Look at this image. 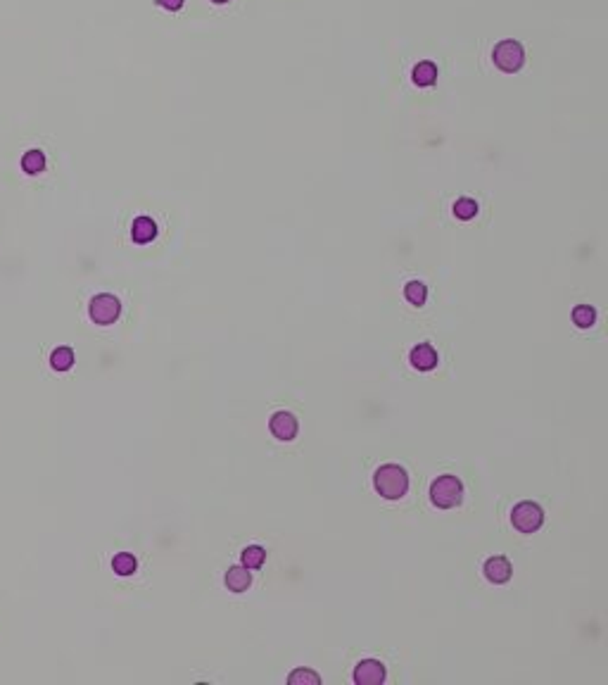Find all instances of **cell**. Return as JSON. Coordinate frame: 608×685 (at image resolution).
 Instances as JSON below:
<instances>
[{
    "mask_svg": "<svg viewBox=\"0 0 608 685\" xmlns=\"http://www.w3.org/2000/svg\"><path fill=\"white\" fill-rule=\"evenodd\" d=\"M430 500L439 509H451L463 500V485L456 476H439L430 483Z\"/></svg>",
    "mask_w": 608,
    "mask_h": 685,
    "instance_id": "3",
    "label": "cell"
},
{
    "mask_svg": "<svg viewBox=\"0 0 608 685\" xmlns=\"http://www.w3.org/2000/svg\"><path fill=\"white\" fill-rule=\"evenodd\" d=\"M454 214L463 221L473 219L475 214H478V202H475L473 198H459V200L454 202Z\"/></svg>",
    "mask_w": 608,
    "mask_h": 685,
    "instance_id": "19",
    "label": "cell"
},
{
    "mask_svg": "<svg viewBox=\"0 0 608 685\" xmlns=\"http://www.w3.org/2000/svg\"><path fill=\"white\" fill-rule=\"evenodd\" d=\"M492 60H495L499 71H504V74H516V71H521V67L525 64V48L514 39H504V41H499L495 46V50H492Z\"/></svg>",
    "mask_w": 608,
    "mask_h": 685,
    "instance_id": "2",
    "label": "cell"
},
{
    "mask_svg": "<svg viewBox=\"0 0 608 685\" xmlns=\"http://www.w3.org/2000/svg\"><path fill=\"white\" fill-rule=\"evenodd\" d=\"M373 485L385 500H400L409 490V476L400 464H383L373 473Z\"/></svg>",
    "mask_w": 608,
    "mask_h": 685,
    "instance_id": "1",
    "label": "cell"
},
{
    "mask_svg": "<svg viewBox=\"0 0 608 685\" xmlns=\"http://www.w3.org/2000/svg\"><path fill=\"white\" fill-rule=\"evenodd\" d=\"M288 683H292V685H297V683L318 685V683H321V676H318L316 671H309V669H297V671H292V674L288 676Z\"/></svg>",
    "mask_w": 608,
    "mask_h": 685,
    "instance_id": "20",
    "label": "cell"
},
{
    "mask_svg": "<svg viewBox=\"0 0 608 685\" xmlns=\"http://www.w3.org/2000/svg\"><path fill=\"white\" fill-rule=\"evenodd\" d=\"M212 3H214V5H226L228 0H212Z\"/></svg>",
    "mask_w": 608,
    "mask_h": 685,
    "instance_id": "22",
    "label": "cell"
},
{
    "mask_svg": "<svg viewBox=\"0 0 608 685\" xmlns=\"http://www.w3.org/2000/svg\"><path fill=\"white\" fill-rule=\"evenodd\" d=\"M88 314L95 324L107 326V324H114L119 319V314H122V303H119L114 296H110V293H100V296H95L90 300Z\"/></svg>",
    "mask_w": 608,
    "mask_h": 685,
    "instance_id": "5",
    "label": "cell"
},
{
    "mask_svg": "<svg viewBox=\"0 0 608 685\" xmlns=\"http://www.w3.org/2000/svg\"><path fill=\"white\" fill-rule=\"evenodd\" d=\"M155 236H157V224H155L150 217H138L134 221V226H131V238H134L136 243H141V245L155 240Z\"/></svg>",
    "mask_w": 608,
    "mask_h": 685,
    "instance_id": "11",
    "label": "cell"
},
{
    "mask_svg": "<svg viewBox=\"0 0 608 685\" xmlns=\"http://www.w3.org/2000/svg\"><path fill=\"white\" fill-rule=\"evenodd\" d=\"M240 560H243L245 569H260L264 564V560H267V550L260 548V545H250V548L243 550Z\"/></svg>",
    "mask_w": 608,
    "mask_h": 685,
    "instance_id": "14",
    "label": "cell"
},
{
    "mask_svg": "<svg viewBox=\"0 0 608 685\" xmlns=\"http://www.w3.org/2000/svg\"><path fill=\"white\" fill-rule=\"evenodd\" d=\"M411 81L420 88H428L437 81V67L430 62V60H423L416 67L411 69Z\"/></svg>",
    "mask_w": 608,
    "mask_h": 685,
    "instance_id": "12",
    "label": "cell"
},
{
    "mask_svg": "<svg viewBox=\"0 0 608 685\" xmlns=\"http://www.w3.org/2000/svg\"><path fill=\"white\" fill-rule=\"evenodd\" d=\"M112 569H114V574H119V576H131L138 569V562L134 555H129V552H119V555L112 560Z\"/></svg>",
    "mask_w": 608,
    "mask_h": 685,
    "instance_id": "15",
    "label": "cell"
},
{
    "mask_svg": "<svg viewBox=\"0 0 608 685\" xmlns=\"http://www.w3.org/2000/svg\"><path fill=\"white\" fill-rule=\"evenodd\" d=\"M573 321H575V326L589 328V326H594V321H597V312H594V307H589V305H577L573 310Z\"/></svg>",
    "mask_w": 608,
    "mask_h": 685,
    "instance_id": "18",
    "label": "cell"
},
{
    "mask_svg": "<svg viewBox=\"0 0 608 685\" xmlns=\"http://www.w3.org/2000/svg\"><path fill=\"white\" fill-rule=\"evenodd\" d=\"M226 588L231 593H245L252 583V576H250V569L245 567H231L226 571Z\"/></svg>",
    "mask_w": 608,
    "mask_h": 685,
    "instance_id": "10",
    "label": "cell"
},
{
    "mask_svg": "<svg viewBox=\"0 0 608 685\" xmlns=\"http://www.w3.org/2000/svg\"><path fill=\"white\" fill-rule=\"evenodd\" d=\"M71 364H74V352H71V347H57V350H52L50 366L55 371H67V369H71Z\"/></svg>",
    "mask_w": 608,
    "mask_h": 685,
    "instance_id": "16",
    "label": "cell"
},
{
    "mask_svg": "<svg viewBox=\"0 0 608 685\" xmlns=\"http://www.w3.org/2000/svg\"><path fill=\"white\" fill-rule=\"evenodd\" d=\"M183 3H185V0H157L160 8H164V10H169V12L181 10V8H183Z\"/></svg>",
    "mask_w": 608,
    "mask_h": 685,
    "instance_id": "21",
    "label": "cell"
},
{
    "mask_svg": "<svg viewBox=\"0 0 608 685\" xmlns=\"http://www.w3.org/2000/svg\"><path fill=\"white\" fill-rule=\"evenodd\" d=\"M404 298L411 305H418L420 307L425 303V298H428V288H425V284H420V281H409L404 286Z\"/></svg>",
    "mask_w": 608,
    "mask_h": 685,
    "instance_id": "17",
    "label": "cell"
},
{
    "mask_svg": "<svg viewBox=\"0 0 608 685\" xmlns=\"http://www.w3.org/2000/svg\"><path fill=\"white\" fill-rule=\"evenodd\" d=\"M511 524L521 533H535L544 524V509L537 502H518L511 512Z\"/></svg>",
    "mask_w": 608,
    "mask_h": 685,
    "instance_id": "4",
    "label": "cell"
},
{
    "mask_svg": "<svg viewBox=\"0 0 608 685\" xmlns=\"http://www.w3.org/2000/svg\"><path fill=\"white\" fill-rule=\"evenodd\" d=\"M485 579L490 581V583H497V586H502V583H509L511 581V574H514V569H511V562L507 560V557H490V560L485 562Z\"/></svg>",
    "mask_w": 608,
    "mask_h": 685,
    "instance_id": "8",
    "label": "cell"
},
{
    "mask_svg": "<svg viewBox=\"0 0 608 685\" xmlns=\"http://www.w3.org/2000/svg\"><path fill=\"white\" fill-rule=\"evenodd\" d=\"M45 169V155L43 150H29V153L22 155V172L27 174H41Z\"/></svg>",
    "mask_w": 608,
    "mask_h": 685,
    "instance_id": "13",
    "label": "cell"
},
{
    "mask_svg": "<svg viewBox=\"0 0 608 685\" xmlns=\"http://www.w3.org/2000/svg\"><path fill=\"white\" fill-rule=\"evenodd\" d=\"M269 429H271V434H274L278 441L283 443H288V441H295V436H297V419L292 417L290 412H276L274 417L269 419Z\"/></svg>",
    "mask_w": 608,
    "mask_h": 685,
    "instance_id": "7",
    "label": "cell"
},
{
    "mask_svg": "<svg viewBox=\"0 0 608 685\" xmlns=\"http://www.w3.org/2000/svg\"><path fill=\"white\" fill-rule=\"evenodd\" d=\"M352 678L357 685H378L385 681V664L378 659H361Z\"/></svg>",
    "mask_w": 608,
    "mask_h": 685,
    "instance_id": "6",
    "label": "cell"
},
{
    "mask_svg": "<svg viewBox=\"0 0 608 685\" xmlns=\"http://www.w3.org/2000/svg\"><path fill=\"white\" fill-rule=\"evenodd\" d=\"M409 362H411L413 369H418V371L435 369V366H437V352H435V347L428 345V342H420V345H416L411 352H409Z\"/></svg>",
    "mask_w": 608,
    "mask_h": 685,
    "instance_id": "9",
    "label": "cell"
}]
</instances>
